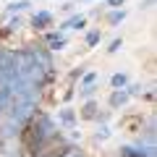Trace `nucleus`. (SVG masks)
Returning a JSON list of instances; mask_svg holds the SVG:
<instances>
[{"instance_id":"obj_1","label":"nucleus","mask_w":157,"mask_h":157,"mask_svg":"<svg viewBox=\"0 0 157 157\" xmlns=\"http://www.w3.org/2000/svg\"><path fill=\"white\" fill-rule=\"evenodd\" d=\"M47 45H50V50H63V47L68 45V39L63 37V34H47Z\"/></svg>"},{"instance_id":"obj_2","label":"nucleus","mask_w":157,"mask_h":157,"mask_svg":"<svg viewBox=\"0 0 157 157\" xmlns=\"http://www.w3.org/2000/svg\"><path fill=\"white\" fill-rule=\"evenodd\" d=\"M123 157H155V149H134V147H123Z\"/></svg>"},{"instance_id":"obj_3","label":"nucleus","mask_w":157,"mask_h":157,"mask_svg":"<svg viewBox=\"0 0 157 157\" xmlns=\"http://www.w3.org/2000/svg\"><path fill=\"white\" fill-rule=\"evenodd\" d=\"M52 21V16L47 11H39V13H34V18H32V24H34V29H45L47 24Z\"/></svg>"},{"instance_id":"obj_4","label":"nucleus","mask_w":157,"mask_h":157,"mask_svg":"<svg viewBox=\"0 0 157 157\" xmlns=\"http://www.w3.org/2000/svg\"><path fill=\"white\" fill-rule=\"evenodd\" d=\"M128 102V92H113L110 94V105L113 107H121V105H126Z\"/></svg>"},{"instance_id":"obj_5","label":"nucleus","mask_w":157,"mask_h":157,"mask_svg":"<svg viewBox=\"0 0 157 157\" xmlns=\"http://www.w3.org/2000/svg\"><path fill=\"white\" fill-rule=\"evenodd\" d=\"M84 24H86L84 16H71L66 24H63V29H84Z\"/></svg>"},{"instance_id":"obj_6","label":"nucleus","mask_w":157,"mask_h":157,"mask_svg":"<svg viewBox=\"0 0 157 157\" xmlns=\"http://www.w3.org/2000/svg\"><path fill=\"white\" fill-rule=\"evenodd\" d=\"M73 121H76V113H73L71 107H63L60 110V123L63 126H73Z\"/></svg>"},{"instance_id":"obj_7","label":"nucleus","mask_w":157,"mask_h":157,"mask_svg":"<svg viewBox=\"0 0 157 157\" xmlns=\"http://www.w3.org/2000/svg\"><path fill=\"white\" fill-rule=\"evenodd\" d=\"M26 8H29V0H16V3L8 6V13H13V11H26Z\"/></svg>"},{"instance_id":"obj_8","label":"nucleus","mask_w":157,"mask_h":157,"mask_svg":"<svg viewBox=\"0 0 157 157\" xmlns=\"http://www.w3.org/2000/svg\"><path fill=\"white\" fill-rule=\"evenodd\" d=\"M123 18H126V11H113L110 16H107V21H110L113 26H115V24H121V21H123Z\"/></svg>"},{"instance_id":"obj_9","label":"nucleus","mask_w":157,"mask_h":157,"mask_svg":"<svg viewBox=\"0 0 157 157\" xmlns=\"http://www.w3.org/2000/svg\"><path fill=\"white\" fill-rule=\"evenodd\" d=\"M126 81H128V78H126V73H115V76H113V86H115V89L126 86Z\"/></svg>"},{"instance_id":"obj_10","label":"nucleus","mask_w":157,"mask_h":157,"mask_svg":"<svg viewBox=\"0 0 157 157\" xmlns=\"http://www.w3.org/2000/svg\"><path fill=\"white\" fill-rule=\"evenodd\" d=\"M84 118H97V105L94 102H86L84 105Z\"/></svg>"},{"instance_id":"obj_11","label":"nucleus","mask_w":157,"mask_h":157,"mask_svg":"<svg viewBox=\"0 0 157 157\" xmlns=\"http://www.w3.org/2000/svg\"><path fill=\"white\" fill-rule=\"evenodd\" d=\"M97 42H100V32H89V34H86V45H89V47H94Z\"/></svg>"},{"instance_id":"obj_12","label":"nucleus","mask_w":157,"mask_h":157,"mask_svg":"<svg viewBox=\"0 0 157 157\" xmlns=\"http://www.w3.org/2000/svg\"><path fill=\"white\" fill-rule=\"evenodd\" d=\"M21 26H24V18H21V16L11 18V24H8V29H13V32H16V29H21Z\"/></svg>"},{"instance_id":"obj_13","label":"nucleus","mask_w":157,"mask_h":157,"mask_svg":"<svg viewBox=\"0 0 157 157\" xmlns=\"http://www.w3.org/2000/svg\"><path fill=\"white\" fill-rule=\"evenodd\" d=\"M107 136H110V128H100V131L94 134V141H105Z\"/></svg>"},{"instance_id":"obj_14","label":"nucleus","mask_w":157,"mask_h":157,"mask_svg":"<svg viewBox=\"0 0 157 157\" xmlns=\"http://www.w3.org/2000/svg\"><path fill=\"white\" fill-rule=\"evenodd\" d=\"M94 78H97V73H86V76H84V86H92V84H94Z\"/></svg>"},{"instance_id":"obj_15","label":"nucleus","mask_w":157,"mask_h":157,"mask_svg":"<svg viewBox=\"0 0 157 157\" xmlns=\"http://www.w3.org/2000/svg\"><path fill=\"white\" fill-rule=\"evenodd\" d=\"M94 92H97V86L92 84V86H84V89H81V94H84V97H92Z\"/></svg>"},{"instance_id":"obj_16","label":"nucleus","mask_w":157,"mask_h":157,"mask_svg":"<svg viewBox=\"0 0 157 157\" xmlns=\"http://www.w3.org/2000/svg\"><path fill=\"white\" fill-rule=\"evenodd\" d=\"M60 157H84V152H78V149H68L66 155H60Z\"/></svg>"},{"instance_id":"obj_17","label":"nucleus","mask_w":157,"mask_h":157,"mask_svg":"<svg viewBox=\"0 0 157 157\" xmlns=\"http://www.w3.org/2000/svg\"><path fill=\"white\" fill-rule=\"evenodd\" d=\"M121 45H123L121 39H113V42H110V47H107V50H110V52H115V50H118V47H121Z\"/></svg>"},{"instance_id":"obj_18","label":"nucleus","mask_w":157,"mask_h":157,"mask_svg":"<svg viewBox=\"0 0 157 157\" xmlns=\"http://www.w3.org/2000/svg\"><path fill=\"white\" fill-rule=\"evenodd\" d=\"M139 92H141V86H139V84H134V86H128V94H139Z\"/></svg>"},{"instance_id":"obj_19","label":"nucleus","mask_w":157,"mask_h":157,"mask_svg":"<svg viewBox=\"0 0 157 157\" xmlns=\"http://www.w3.org/2000/svg\"><path fill=\"white\" fill-rule=\"evenodd\" d=\"M107 6H123V0H107Z\"/></svg>"},{"instance_id":"obj_20","label":"nucleus","mask_w":157,"mask_h":157,"mask_svg":"<svg viewBox=\"0 0 157 157\" xmlns=\"http://www.w3.org/2000/svg\"><path fill=\"white\" fill-rule=\"evenodd\" d=\"M152 6V0H144V8H149Z\"/></svg>"}]
</instances>
